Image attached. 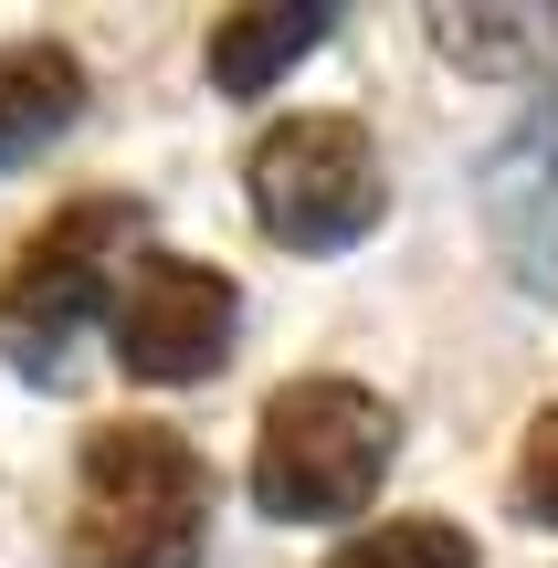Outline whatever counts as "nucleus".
Masks as SVG:
<instances>
[{"instance_id": "5", "label": "nucleus", "mask_w": 558, "mask_h": 568, "mask_svg": "<svg viewBox=\"0 0 558 568\" xmlns=\"http://www.w3.org/2000/svg\"><path fill=\"white\" fill-rule=\"evenodd\" d=\"M232 326H243V295L232 274L190 264V253H148L126 264L116 305H105V337H116L126 379H159V389H190L232 358Z\"/></svg>"}, {"instance_id": "1", "label": "nucleus", "mask_w": 558, "mask_h": 568, "mask_svg": "<svg viewBox=\"0 0 558 568\" xmlns=\"http://www.w3.org/2000/svg\"><path fill=\"white\" fill-rule=\"evenodd\" d=\"M211 548V464L169 422H105L74 464L63 568H201Z\"/></svg>"}, {"instance_id": "2", "label": "nucleus", "mask_w": 558, "mask_h": 568, "mask_svg": "<svg viewBox=\"0 0 558 568\" xmlns=\"http://www.w3.org/2000/svg\"><path fill=\"white\" fill-rule=\"evenodd\" d=\"M400 453V422L379 389L358 379H295L264 400V432H253V506L285 516V527H327V516H358L379 495Z\"/></svg>"}, {"instance_id": "7", "label": "nucleus", "mask_w": 558, "mask_h": 568, "mask_svg": "<svg viewBox=\"0 0 558 568\" xmlns=\"http://www.w3.org/2000/svg\"><path fill=\"white\" fill-rule=\"evenodd\" d=\"M84 116V63L63 42H0V169L42 159Z\"/></svg>"}, {"instance_id": "10", "label": "nucleus", "mask_w": 558, "mask_h": 568, "mask_svg": "<svg viewBox=\"0 0 558 568\" xmlns=\"http://www.w3.org/2000/svg\"><path fill=\"white\" fill-rule=\"evenodd\" d=\"M327 568H475V537H464V527H443V516H400V527L348 537Z\"/></svg>"}, {"instance_id": "4", "label": "nucleus", "mask_w": 558, "mask_h": 568, "mask_svg": "<svg viewBox=\"0 0 558 568\" xmlns=\"http://www.w3.org/2000/svg\"><path fill=\"white\" fill-rule=\"evenodd\" d=\"M138 232V201H74L11 274H0V358L21 379H63V347L95 305H116V253Z\"/></svg>"}, {"instance_id": "6", "label": "nucleus", "mask_w": 558, "mask_h": 568, "mask_svg": "<svg viewBox=\"0 0 558 568\" xmlns=\"http://www.w3.org/2000/svg\"><path fill=\"white\" fill-rule=\"evenodd\" d=\"M485 232H496L517 295H558V105H527L517 138L485 159Z\"/></svg>"}, {"instance_id": "11", "label": "nucleus", "mask_w": 558, "mask_h": 568, "mask_svg": "<svg viewBox=\"0 0 558 568\" xmlns=\"http://www.w3.org/2000/svg\"><path fill=\"white\" fill-rule=\"evenodd\" d=\"M517 506L527 527H558V410L527 422V453H517Z\"/></svg>"}, {"instance_id": "9", "label": "nucleus", "mask_w": 558, "mask_h": 568, "mask_svg": "<svg viewBox=\"0 0 558 568\" xmlns=\"http://www.w3.org/2000/svg\"><path fill=\"white\" fill-rule=\"evenodd\" d=\"M433 53L485 84H527L558 63V11H433Z\"/></svg>"}, {"instance_id": "3", "label": "nucleus", "mask_w": 558, "mask_h": 568, "mask_svg": "<svg viewBox=\"0 0 558 568\" xmlns=\"http://www.w3.org/2000/svg\"><path fill=\"white\" fill-rule=\"evenodd\" d=\"M253 222L285 253H348L358 232H379L390 180H379V148L358 116H285L253 138Z\"/></svg>"}, {"instance_id": "8", "label": "nucleus", "mask_w": 558, "mask_h": 568, "mask_svg": "<svg viewBox=\"0 0 558 568\" xmlns=\"http://www.w3.org/2000/svg\"><path fill=\"white\" fill-rule=\"evenodd\" d=\"M337 11H316V0H295V11H232L222 32H211V84L222 95H264L274 74H295V63L327 42Z\"/></svg>"}]
</instances>
